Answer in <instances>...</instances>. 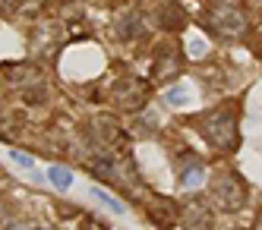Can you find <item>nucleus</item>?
Segmentation results:
<instances>
[{"instance_id": "nucleus-1", "label": "nucleus", "mask_w": 262, "mask_h": 230, "mask_svg": "<svg viewBox=\"0 0 262 230\" xmlns=\"http://www.w3.org/2000/svg\"><path fill=\"white\" fill-rule=\"evenodd\" d=\"M202 136L205 142H209L212 148L218 151H234L240 136H237V117H234V110H212V113H205L202 117Z\"/></svg>"}, {"instance_id": "nucleus-2", "label": "nucleus", "mask_w": 262, "mask_h": 230, "mask_svg": "<svg viewBox=\"0 0 262 230\" xmlns=\"http://www.w3.org/2000/svg\"><path fill=\"white\" fill-rule=\"evenodd\" d=\"M212 199L224 208V212H237V208L243 205V199H247V186H243V180L237 174H218L212 180Z\"/></svg>"}, {"instance_id": "nucleus-3", "label": "nucleus", "mask_w": 262, "mask_h": 230, "mask_svg": "<svg viewBox=\"0 0 262 230\" xmlns=\"http://www.w3.org/2000/svg\"><path fill=\"white\" fill-rule=\"evenodd\" d=\"M209 22H212V29L218 35L237 38V35H243V29H247V16H243L237 7H231V4H215L209 10Z\"/></svg>"}, {"instance_id": "nucleus-4", "label": "nucleus", "mask_w": 262, "mask_h": 230, "mask_svg": "<svg viewBox=\"0 0 262 230\" xmlns=\"http://www.w3.org/2000/svg\"><path fill=\"white\" fill-rule=\"evenodd\" d=\"M145 98H148V85L142 79H136V76H123L114 88V101L123 110H139L145 104Z\"/></svg>"}, {"instance_id": "nucleus-5", "label": "nucleus", "mask_w": 262, "mask_h": 230, "mask_svg": "<svg viewBox=\"0 0 262 230\" xmlns=\"http://www.w3.org/2000/svg\"><path fill=\"white\" fill-rule=\"evenodd\" d=\"M183 224L190 227V230H209L212 227V215H209V205L199 202V199H190L183 205V212H180Z\"/></svg>"}, {"instance_id": "nucleus-6", "label": "nucleus", "mask_w": 262, "mask_h": 230, "mask_svg": "<svg viewBox=\"0 0 262 230\" xmlns=\"http://www.w3.org/2000/svg\"><path fill=\"white\" fill-rule=\"evenodd\" d=\"M177 70H180L177 54H174L171 48H161V51L155 54V66H152V73H155V82L171 79V76H177Z\"/></svg>"}, {"instance_id": "nucleus-7", "label": "nucleus", "mask_w": 262, "mask_h": 230, "mask_svg": "<svg viewBox=\"0 0 262 230\" xmlns=\"http://www.w3.org/2000/svg\"><path fill=\"white\" fill-rule=\"evenodd\" d=\"M48 180L57 186V189H70L73 186V174H70L67 167H60V164H51L48 167Z\"/></svg>"}, {"instance_id": "nucleus-8", "label": "nucleus", "mask_w": 262, "mask_h": 230, "mask_svg": "<svg viewBox=\"0 0 262 230\" xmlns=\"http://www.w3.org/2000/svg\"><path fill=\"white\" fill-rule=\"evenodd\" d=\"M161 19H164V29H180L183 26V13L174 7V4H164V10H161Z\"/></svg>"}, {"instance_id": "nucleus-9", "label": "nucleus", "mask_w": 262, "mask_h": 230, "mask_svg": "<svg viewBox=\"0 0 262 230\" xmlns=\"http://www.w3.org/2000/svg\"><path fill=\"white\" fill-rule=\"evenodd\" d=\"M202 177H205V167L202 164H186L183 174H180V183L183 186H196V183H202Z\"/></svg>"}, {"instance_id": "nucleus-10", "label": "nucleus", "mask_w": 262, "mask_h": 230, "mask_svg": "<svg viewBox=\"0 0 262 230\" xmlns=\"http://www.w3.org/2000/svg\"><path fill=\"white\" fill-rule=\"evenodd\" d=\"M92 199H98L104 208H111V212H114V215H123V205L114 199V196H111V193H104V189H98V186H92Z\"/></svg>"}, {"instance_id": "nucleus-11", "label": "nucleus", "mask_w": 262, "mask_h": 230, "mask_svg": "<svg viewBox=\"0 0 262 230\" xmlns=\"http://www.w3.org/2000/svg\"><path fill=\"white\" fill-rule=\"evenodd\" d=\"M164 101L171 104V107H180V104H186V88H183V85H174V88H167Z\"/></svg>"}, {"instance_id": "nucleus-12", "label": "nucleus", "mask_w": 262, "mask_h": 230, "mask_svg": "<svg viewBox=\"0 0 262 230\" xmlns=\"http://www.w3.org/2000/svg\"><path fill=\"white\" fill-rule=\"evenodd\" d=\"M10 158H13L16 164H23V167H32V158H29V155H23V151H16V148L10 151Z\"/></svg>"}, {"instance_id": "nucleus-13", "label": "nucleus", "mask_w": 262, "mask_h": 230, "mask_svg": "<svg viewBox=\"0 0 262 230\" xmlns=\"http://www.w3.org/2000/svg\"><path fill=\"white\" fill-rule=\"evenodd\" d=\"M13 4H16V0H0V10H10Z\"/></svg>"}]
</instances>
